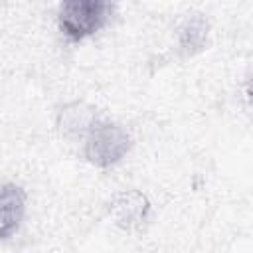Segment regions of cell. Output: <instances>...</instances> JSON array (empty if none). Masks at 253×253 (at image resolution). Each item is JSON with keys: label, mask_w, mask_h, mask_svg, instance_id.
<instances>
[{"label": "cell", "mask_w": 253, "mask_h": 253, "mask_svg": "<svg viewBox=\"0 0 253 253\" xmlns=\"http://www.w3.org/2000/svg\"><path fill=\"white\" fill-rule=\"evenodd\" d=\"M113 6L115 0H59L57 28L67 42L79 43L109 24Z\"/></svg>", "instance_id": "6da1fadb"}, {"label": "cell", "mask_w": 253, "mask_h": 253, "mask_svg": "<svg viewBox=\"0 0 253 253\" xmlns=\"http://www.w3.org/2000/svg\"><path fill=\"white\" fill-rule=\"evenodd\" d=\"M132 138L123 125L99 117L83 140V154L93 166L111 168L128 154Z\"/></svg>", "instance_id": "7a4b0ae2"}, {"label": "cell", "mask_w": 253, "mask_h": 253, "mask_svg": "<svg viewBox=\"0 0 253 253\" xmlns=\"http://www.w3.org/2000/svg\"><path fill=\"white\" fill-rule=\"evenodd\" d=\"M109 213L113 221L125 229V231H138L142 229L152 213V204L146 194L140 190H121L119 194L113 196L109 204Z\"/></svg>", "instance_id": "3957f363"}, {"label": "cell", "mask_w": 253, "mask_h": 253, "mask_svg": "<svg viewBox=\"0 0 253 253\" xmlns=\"http://www.w3.org/2000/svg\"><path fill=\"white\" fill-rule=\"evenodd\" d=\"M99 119L97 109L83 103V101H73L63 105L57 111L55 117V126L59 130V134L69 140V142H83L91 125Z\"/></svg>", "instance_id": "277c9868"}, {"label": "cell", "mask_w": 253, "mask_h": 253, "mask_svg": "<svg viewBox=\"0 0 253 253\" xmlns=\"http://www.w3.org/2000/svg\"><path fill=\"white\" fill-rule=\"evenodd\" d=\"M26 190L16 182H0V241L10 239L26 215Z\"/></svg>", "instance_id": "5b68a950"}, {"label": "cell", "mask_w": 253, "mask_h": 253, "mask_svg": "<svg viewBox=\"0 0 253 253\" xmlns=\"http://www.w3.org/2000/svg\"><path fill=\"white\" fill-rule=\"evenodd\" d=\"M178 51L184 57H194L206 49L210 40V22L204 14H188L178 26Z\"/></svg>", "instance_id": "8992f818"}]
</instances>
